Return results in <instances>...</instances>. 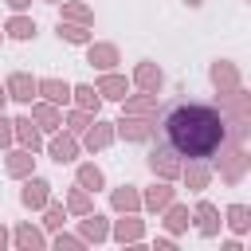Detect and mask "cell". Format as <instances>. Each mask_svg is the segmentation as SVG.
<instances>
[{
  "label": "cell",
  "mask_w": 251,
  "mask_h": 251,
  "mask_svg": "<svg viewBox=\"0 0 251 251\" xmlns=\"http://www.w3.org/2000/svg\"><path fill=\"white\" fill-rule=\"evenodd\" d=\"M165 145L176 153V157H188V161H208L220 153L224 137H227V126H224V114L216 106H204V102H180L165 114Z\"/></svg>",
  "instance_id": "cell-1"
},
{
  "label": "cell",
  "mask_w": 251,
  "mask_h": 251,
  "mask_svg": "<svg viewBox=\"0 0 251 251\" xmlns=\"http://www.w3.org/2000/svg\"><path fill=\"white\" fill-rule=\"evenodd\" d=\"M220 149H224V157H220V176H224L227 184H239V180L247 176V165H251L243 141H224Z\"/></svg>",
  "instance_id": "cell-2"
},
{
  "label": "cell",
  "mask_w": 251,
  "mask_h": 251,
  "mask_svg": "<svg viewBox=\"0 0 251 251\" xmlns=\"http://www.w3.org/2000/svg\"><path fill=\"white\" fill-rule=\"evenodd\" d=\"M114 133L126 141H149L157 133V118H137V114H122V122H114Z\"/></svg>",
  "instance_id": "cell-3"
},
{
  "label": "cell",
  "mask_w": 251,
  "mask_h": 251,
  "mask_svg": "<svg viewBox=\"0 0 251 251\" xmlns=\"http://www.w3.org/2000/svg\"><path fill=\"white\" fill-rule=\"evenodd\" d=\"M149 169H153V176H161V180H180V157L169 149V145H157V149H149Z\"/></svg>",
  "instance_id": "cell-4"
},
{
  "label": "cell",
  "mask_w": 251,
  "mask_h": 251,
  "mask_svg": "<svg viewBox=\"0 0 251 251\" xmlns=\"http://www.w3.org/2000/svg\"><path fill=\"white\" fill-rule=\"evenodd\" d=\"M47 153H51V161H59V165H67V161H75L78 157V137L71 133V129H55L51 133V141H47Z\"/></svg>",
  "instance_id": "cell-5"
},
{
  "label": "cell",
  "mask_w": 251,
  "mask_h": 251,
  "mask_svg": "<svg viewBox=\"0 0 251 251\" xmlns=\"http://www.w3.org/2000/svg\"><path fill=\"white\" fill-rule=\"evenodd\" d=\"M27 106H31V114H27V118H31L43 133H55V129L63 126V110H59L55 102H43V98H39V102H27Z\"/></svg>",
  "instance_id": "cell-6"
},
{
  "label": "cell",
  "mask_w": 251,
  "mask_h": 251,
  "mask_svg": "<svg viewBox=\"0 0 251 251\" xmlns=\"http://www.w3.org/2000/svg\"><path fill=\"white\" fill-rule=\"evenodd\" d=\"M47 200H51V184H47L43 176H27V180H24V188H20V204H24V208H31V212H39Z\"/></svg>",
  "instance_id": "cell-7"
},
{
  "label": "cell",
  "mask_w": 251,
  "mask_h": 251,
  "mask_svg": "<svg viewBox=\"0 0 251 251\" xmlns=\"http://www.w3.org/2000/svg\"><path fill=\"white\" fill-rule=\"evenodd\" d=\"M173 200H176V188H173V180H161V176L153 188L141 192V208H149V212H165Z\"/></svg>",
  "instance_id": "cell-8"
},
{
  "label": "cell",
  "mask_w": 251,
  "mask_h": 251,
  "mask_svg": "<svg viewBox=\"0 0 251 251\" xmlns=\"http://www.w3.org/2000/svg\"><path fill=\"white\" fill-rule=\"evenodd\" d=\"M192 220H196V231L204 235V239H212V235H220V208L212 204V200H200L196 204V212H192Z\"/></svg>",
  "instance_id": "cell-9"
},
{
  "label": "cell",
  "mask_w": 251,
  "mask_h": 251,
  "mask_svg": "<svg viewBox=\"0 0 251 251\" xmlns=\"http://www.w3.org/2000/svg\"><path fill=\"white\" fill-rule=\"evenodd\" d=\"M4 90H8V102H31L35 98V78L27 71H12L8 82H4Z\"/></svg>",
  "instance_id": "cell-10"
},
{
  "label": "cell",
  "mask_w": 251,
  "mask_h": 251,
  "mask_svg": "<svg viewBox=\"0 0 251 251\" xmlns=\"http://www.w3.org/2000/svg\"><path fill=\"white\" fill-rule=\"evenodd\" d=\"M114 137H118V133H114V122H98V118H94V122L86 126V133H82V145H86L90 153H98V149L114 145Z\"/></svg>",
  "instance_id": "cell-11"
},
{
  "label": "cell",
  "mask_w": 251,
  "mask_h": 251,
  "mask_svg": "<svg viewBox=\"0 0 251 251\" xmlns=\"http://www.w3.org/2000/svg\"><path fill=\"white\" fill-rule=\"evenodd\" d=\"M31 169H35V153L31 149H8V157H4V173L8 176H16V180H24V176H31Z\"/></svg>",
  "instance_id": "cell-12"
},
{
  "label": "cell",
  "mask_w": 251,
  "mask_h": 251,
  "mask_svg": "<svg viewBox=\"0 0 251 251\" xmlns=\"http://www.w3.org/2000/svg\"><path fill=\"white\" fill-rule=\"evenodd\" d=\"M35 94H39L43 102L67 106V102H71V82H63V78H35Z\"/></svg>",
  "instance_id": "cell-13"
},
{
  "label": "cell",
  "mask_w": 251,
  "mask_h": 251,
  "mask_svg": "<svg viewBox=\"0 0 251 251\" xmlns=\"http://www.w3.org/2000/svg\"><path fill=\"white\" fill-rule=\"evenodd\" d=\"M110 235H114L118 243H137V239L145 235V224L137 220V212H122V220L110 227Z\"/></svg>",
  "instance_id": "cell-14"
},
{
  "label": "cell",
  "mask_w": 251,
  "mask_h": 251,
  "mask_svg": "<svg viewBox=\"0 0 251 251\" xmlns=\"http://www.w3.org/2000/svg\"><path fill=\"white\" fill-rule=\"evenodd\" d=\"M212 86L220 90V94H227V90H235L239 86V67L235 63H227V59H220V63H212Z\"/></svg>",
  "instance_id": "cell-15"
},
{
  "label": "cell",
  "mask_w": 251,
  "mask_h": 251,
  "mask_svg": "<svg viewBox=\"0 0 251 251\" xmlns=\"http://www.w3.org/2000/svg\"><path fill=\"white\" fill-rule=\"evenodd\" d=\"M12 129H16V141H20L24 149H31V153H39V149H43V129H39L31 118H16V122H12Z\"/></svg>",
  "instance_id": "cell-16"
},
{
  "label": "cell",
  "mask_w": 251,
  "mask_h": 251,
  "mask_svg": "<svg viewBox=\"0 0 251 251\" xmlns=\"http://www.w3.org/2000/svg\"><path fill=\"white\" fill-rule=\"evenodd\" d=\"M86 63L90 67H98V71H114V63H118V47L114 43H86Z\"/></svg>",
  "instance_id": "cell-17"
},
{
  "label": "cell",
  "mask_w": 251,
  "mask_h": 251,
  "mask_svg": "<svg viewBox=\"0 0 251 251\" xmlns=\"http://www.w3.org/2000/svg\"><path fill=\"white\" fill-rule=\"evenodd\" d=\"M133 86H141V90L157 94V90L165 86V75H161V67H157V63H137V67H133Z\"/></svg>",
  "instance_id": "cell-18"
},
{
  "label": "cell",
  "mask_w": 251,
  "mask_h": 251,
  "mask_svg": "<svg viewBox=\"0 0 251 251\" xmlns=\"http://www.w3.org/2000/svg\"><path fill=\"white\" fill-rule=\"evenodd\" d=\"M180 180L188 184V192H204L208 180H212V165H208V161H192V165L180 169Z\"/></svg>",
  "instance_id": "cell-19"
},
{
  "label": "cell",
  "mask_w": 251,
  "mask_h": 251,
  "mask_svg": "<svg viewBox=\"0 0 251 251\" xmlns=\"http://www.w3.org/2000/svg\"><path fill=\"white\" fill-rule=\"evenodd\" d=\"M94 90H98L102 98H114V102H122V98H126V90H129V82H126V75L102 71V78L94 82Z\"/></svg>",
  "instance_id": "cell-20"
},
{
  "label": "cell",
  "mask_w": 251,
  "mask_h": 251,
  "mask_svg": "<svg viewBox=\"0 0 251 251\" xmlns=\"http://www.w3.org/2000/svg\"><path fill=\"white\" fill-rule=\"evenodd\" d=\"M110 208H114V212H141V192H137V184L114 188V192H110Z\"/></svg>",
  "instance_id": "cell-21"
},
{
  "label": "cell",
  "mask_w": 251,
  "mask_h": 251,
  "mask_svg": "<svg viewBox=\"0 0 251 251\" xmlns=\"http://www.w3.org/2000/svg\"><path fill=\"white\" fill-rule=\"evenodd\" d=\"M110 235V224H106V216H98V212H86L82 216V239L86 243H102Z\"/></svg>",
  "instance_id": "cell-22"
},
{
  "label": "cell",
  "mask_w": 251,
  "mask_h": 251,
  "mask_svg": "<svg viewBox=\"0 0 251 251\" xmlns=\"http://www.w3.org/2000/svg\"><path fill=\"white\" fill-rule=\"evenodd\" d=\"M12 243H16L20 251H39L47 239H43V231H39V227H31V224H20V227L12 231Z\"/></svg>",
  "instance_id": "cell-23"
},
{
  "label": "cell",
  "mask_w": 251,
  "mask_h": 251,
  "mask_svg": "<svg viewBox=\"0 0 251 251\" xmlns=\"http://www.w3.org/2000/svg\"><path fill=\"white\" fill-rule=\"evenodd\" d=\"M71 102H75L78 110H90V114H98V106H102V94H98L94 86L78 82V86H71Z\"/></svg>",
  "instance_id": "cell-24"
},
{
  "label": "cell",
  "mask_w": 251,
  "mask_h": 251,
  "mask_svg": "<svg viewBox=\"0 0 251 251\" xmlns=\"http://www.w3.org/2000/svg\"><path fill=\"white\" fill-rule=\"evenodd\" d=\"M122 102H126V114H137V118H153L157 114V94H149V90H141L133 98H122Z\"/></svg>",
  "instance_id": "cell-25"
},
{
  "label": "cell",
  "mask_w": 251,
  "mask_h": 251,
  "mask_svg": "<svg viewBox=\"0 0 251 251\" xmlns=\"http://www.w3.org/2000/svg\"><path fill=\"white\" fill-rule=\"evenodd\" d=\"M188 224H192V212H188L184 204H176V200H173V204L165 208V227H169V235H180Z\"/></svg>",
  "instance_id": "cell-26"
},
{
  "label": "cell",
  "mask_w": 251,
  "mask_h": 251,
  "mask_svg": "<svg viewBox=\"0 0 251 251\" xmlns=\"http://www.w3.org/2000/svg\"><path fill=\"white\" fill-rule=\"evenodd\" d=\"M59 39H67V43H75V47H86L94 35H90V27H86V24H71V20H59Z\"/></svg>",
  "instance_id": "cell-27"
},
{
  "label": "cell",
  "mask_w": 251,
  "mask_h": 251,
  "mask_svg": "<svg viewBox=\"0 0 251 251\" xmlns=\"http://www.w3.org/2000/svg\"><path fill=\"white\" fill-rule=\"evenodd\" d=\"M67 212H71V216H86V212H94V196H90L86 188L75 184V188L67 192Z\"/></svg>",
  "instance_id": "cell-28"
},
{
  "label": "cell",
  "mask_w": 251,
  "mask_h": 251,
  "mask_svg": "<svg viewBox=\"0 0 251 251\" xmlns=\"http://www.w3.org/2000/svg\"><path fill=\"white\" fill-rule=\"evenodd\" d=\"M4 31H8L12 39H31V35H35V20H31V16H24V12H16V16L4 24Z\"/></svg>",
  "instance_id": "cell-29"
},
{
  "label": "cell",
  "mask_w": 251,
  "mask_h": 251,
  "mask_svg": "<svg viewBox=\"0 0 251 251\" xmlns=\"http://www.w3.org/2000/svg\"><path fill=\"white\" fill-rule=\"evenodd\" d=\"M102 184H106V176H102V169H98V165H90V161H86V165H78V188L98 192Z\"/></svg>",
  "instance_id": "cell-30"
},
{
  "label": "cell",
  "mask_w": 251,
  "mask_h": 251,
  "mask_svg": "<svg viewBox=\"0 0 251 251\" xmlns=\"http://www.w3.org/2000/svg\"><path fill=\"white\" fill-rule=\"evenodd\" d=\"M224 216H227V227H231L235 235H243V231L251 227V208H247V204H231Z\"/></svg>",
  "instance_id": "cell-31"
},
{
  "label": "cell",
  "mask_w": 251,
  "mask_h": 251,
  "mask_svg": "<svg viewBox=\"0 0 251 251\" xmlns=\"http://www.w3.org/2000/svg\"><path fill=\"white\" fill-rule=\"evenodd\" d=\"M63 20H71V24H86V27H90V24H94V12H90L86 4H78V0H67V4H63Z\"/></svg>",
  "instance_id": "cell-32"
},
{
  "label": "cell",
  "mask_w": 251,
  "mask_h": 251,
  "mask_svg": "<svg viewBox=\"0 0 251 251\" xmlns=\"http://www.w3.org/2000/svg\"><path fill=\"white\" fill-rule=\"evenodd\" d=\"M90 122H94V114H90V110H78V106H75L71 114H63V126H67L75 137H78V133H86V126H90Z\"/></svg>",
  "instance_id": "cell-33"
},
{
  "label": "cell",
  "mask_w": 251,
  "mask_h": 251,
  "mask_svg": "<svg viewBox=\"0 0 251 251\" xmlns=\"http://www.w3.org/2000/svg\"><path fill=\"white\" fill-rule=\"evenodd\" d=\"M63 220H67V204H51V200H47V204H43V227H47V231H59Z\"/></svg>",
  "instance_id": "cell-34"
},
{
  "label": "cell",
  "mask_w": 251,
  "mask_h": 251,
  "mask_svg": "<svg viewBox=\"0 0 251 251\" xmlns=\"http://www.w3.org/2000/svg\"><path fill=\"white\" fill-rule=\"evenodd\" d=\"M12 141H16V129H12V122L4 118V110H0V149H12Z\"/></svg>",
  "instance_id": "cell-35"
},
{
  "label": "cell",
  "mask_w": 251,
  "mask_h": 251,
  "mask_svg": "<svg viewBox=\"0 0 251 251\" xmlns=\"http://www.w3.org/2000/svg\"><path fill=\"white\" fill-rule=\"evenodd\" d=\"M82 243H86L82 235H59V239H55V247H59V251H63V247H67V251H78Z\"/></svg>",
  "instance_id": "cell-36"
},
{
  "label": "cell",
  "mask_w": 251,
  "mask_h": 251,
  "mask_svg": "<svg viewBox=\"0 0 251 251\" xmlns=\"http://www.w3.org/2000/svg\"><path fill=\"white\" fill-rule=\"evenodd\" d=\"M8 243H12V235H8V227H4V224H0V251H4V247H8Z\"/></svg>",
  "instance_id": "cell-37"
},
{
  "label": "cell",
  "mask_w": 251,
  "mask_h": 251,
  "mask_svg": "<svg viewBox=\"0 0 251 251\" xmlns=\"http://www.w3.org/2000/svg\"><path fill=\"white\" fill-rule=\"evenodd\" d=\"M4 4H8V8H16V12H24V8L31 4V0H4Z\"/></svg>",
  "instance_id": "cell-38"
},
{
  "label": "cell",
  "mask_w": 251,
  "mask_h": 251,
  "mask_svg": "<svg viewBox=\"0 0 251 251\" xmlns=\"http://www.w3.org/2000/svg\"><path fill=\"white\" fill-rule=\"evenodd\" d=\"M4 106H8V90L0 86V110H4Z\"/></svg>",
  "instance_id": "cell-39"
},
{
  "label": "cell",
  "mask_w": 251,
  "mask_h": 251,
  "mask_svg": "<svg viewBox=\"0 0 251 251\" xmlns=\"http://www.w3.org/2000/svg\"><path fill=\"white\" fill-rule=\"evenodd\" d=\"M184 4H192V8H196V4H204V0H184Z\"/></svg>",
  "instance_id": "cell-40"
},
{
  "label": "cell",
  "mask_w": 251,
  "mask_h": 251,
  "mask_svg": "<svg viewBox=\"0 0 251 251\" xmlns=\"http://www.w3.org/2000/svg\"><path fill=\"white\" fill-rule=\"evenodd\" d=\"M47 4H63V0H47Z\"/></svg>",
  "instance_id": "cell-41"
},
{
  "label": "cell",
  "mask_w": 251,
  "mask_h": 251,
  "mask_svg": "<svg viewBox=\"0 0 251 251\" xmlns=\"http://www.w3.org/2000/svg\"><path fill=\"white\" fill-rule=\"evenodd\" d=\"M0 39H4V31H0Z\"/></svg>",
  "instance_id": "cell-42"
}]
</instances>
